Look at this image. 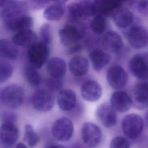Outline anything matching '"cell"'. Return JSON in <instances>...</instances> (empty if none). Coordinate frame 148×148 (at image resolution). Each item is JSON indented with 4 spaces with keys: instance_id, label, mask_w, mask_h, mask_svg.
<instances>
[{
    "instance_id": "6da1fadb",
    "label": "cell",
    "mask_w": 148,
    "mask_h": 148,
    "mask_svg": "<svg viewBox=\"0 0 148 148\" xmlns=\"http://www.w3.org/2000/svg\"><path fill=\"white\" fill-rule=\"evenodd\" d=\"M86 34V26L80 21H71L58 31L62 45L71 53L78 51L82 48L81 40Z\"/></svg>"
},
{
    "instance_id": "7a4b0ae2",
    "label": "cell",
    "mask_w": 148,
    "mask_h": 148,
    "mask_svg": "<svg viewBox=\"0 0 148 148\" xmlns=\"http://www.w3.org/2000/svg\"><path fill=\"white\" fill-rule=\"evenodd\" d=\"M96 14L94 1H82L73 2L68 7V16L71 21H79Z\"/></svg>"
},
{
    "instance_id": "3957f363",
    "label": "cell",
    "mask_w": 148,
    "mask_h": 148,
    "mask_svg": "<svg viewBox=\"0 0 148 148\" xmlns=\"http://www.w3.org/2000/svg\"><path fill=\"white\" fill-rule=\"evenodd\" d=\"M1 101L6 106L16 109L23 103L24 91L20 85L13 84L5 87L1 91Z\"/></svg>"
},
{
    "instance_id": "277c9868",
    "label": "cell",
    "mask_w": 148,
    "mask_h": 148,
    "mask_svg": "<svg viewBox=\"0 0 148 148\" xmlns=\"http://www.w3.org/2000/svg\"><path fill=\"white\" fill-rule=\"evenodd\" d=\"M121 127L124 134L127 138L135 139L138 138L142 132L143 121L138 114H128L123 119Z\"/></svg>"
},
{
    "instance_id": "5b68a950",
    "label": "cell",
    "mask_w": 148,
    "mask_h": 148,
    "mask_svg": "<svg viewBox=\"0 0 148 148\" xmlns=\"http://www.w3.org/2000/svg\"><path fill=\"white\" fill-rule=\"evenodd\" d=\"M50 54L49 46L42 42H37L30 48L28 52L29 65L35 68H41L46 62Z\"/></svg>"
},
{
    "instance_id": "8992f818",
    "label": "cell",
    "mask_w": 148,
    "mask_h": 148,
    "mask_svg": "<svg viewBox=\"0 0 148 148\" xmlns=\"http://www.w3.org/2000/svg\"><path fill=\"white\" fill-rule=\"evenodd\" d=\"M129 68L136 78L148 79V53H139L134 56L130 61Z\"/></svg>"
},
{
    "instance_id": "52a82bcc",
    "label": "cell",
    "mask_w": 148,
    "mask_h": 148,
    "mask_svg": "<svg viewBox=\"0 0 148 148\" xmlns=\"http://www.w3.org/2000/svg\"><path fill=\"white\" fill-rule=\"evenodd\" d=\"M53 136L58 140L65 142L69 140L73 132V125L72 121L66 117L56 120L51 126Z\"/></svg>"
},
{
    "instance_id": "ba28073f",
    "label": "cell",
    "mask_w": 148,
    "mask_h": 148,
    "mask_svg": "<svg viewBox=\"0 0 148 148\" xmlns=\"http://www.w3.org/2000/svg\"><path fill=\"white\" fill-rule=\"evenodd\" d=\"M54 95L49 90L39 89L35 91L32 98L34 108L40 112H47L51 110L54 105Z\"/></svg>"
},
{
    "instance_id": "9c48e42d",
    "label": "cell",
    "mask_w": 148,
    "mask_h": 148,
    "mask_svg": "<svg viewBox=\"0 0 148 148\" xmlns=\"http://www.w3.org/2000/svg\"><path fill=\"white\" fill-rule=\"evenodd\" d=\"M81 136L84 143L89 147L98 145L102 139L101 129L96 124L87 122L83 124L81 130Z\"/></svg>"
},
{
    "instance_id": "30bf717a",
    "label": "cell",
    "mask_w": 148,
    "mask_h": 148,
    "mask_svg": "<svg viewBox=\"0 0 148 148\" xmlns=\"http://www.w3.org/2000/svg\"><path fill=\"white\" fill-rule=\"evenodd\" d=\"M127 39L130 46L135 49L144 48L148 42V32L140 25H133L127 34Z\"/></svg>"
},
{
    "instance_id": "8fae6325",
    "label": "cell",
    "mask_w": 148,
    "mask_h": 148,
    "mask_svg": "<svg viewBox=\"0 0 148 148\" xmlns=\"http://www.w3.org/2000/svg\"><path fill=\"white\" fill-rule=\"evenodd\" d=\"M106 79L112 88L120 89L126 85L128 82V75L121 66L114 65L108 70Z\"/></svg>"
},
{
    "instance_id": "7c38bea8",
    "label": "cell",
    "mask_w": 148,
    "mask_h": 148,
    "mask_svg": "<svg viewBox=\"0 0 148 148\" xmlns=\"http://www.w3.org/2000/svg\"><path fill=\"white\" fill-rule=\"evenodd\" d=\"M96 115L103 125L106 128L112 127L117 123L116 110L109 103H104L99 105L97 109Z\"/></svg>"
},
{
    "instance_id": "4fadbf2b",
    "label": "cell",
    "mask_w": 148,
    "mask_h": 148,
    "mask_svg": "<svg viewBox=\"0 0 148 148\" xmlns=\"http://www.w3.org/2000/svg\"><path fill=\"white\" fill-rule=\"evenodd\" d=\"M132 101L134 106L138 109L148 107V82H142L135 86Z\"/></svg>"
},
{
    "instance_id": "5bb4252c",
    "label": "cell",
    "mask_w": 148,
    "mask_h": 148,
    "mask_svg": "<svg viewBox=\"0 0 148 148\" xmlns=\"http://www.w3.org/2000/svg\"><path fill=\"white\" fill-rule=\"evenodd\" d=\"M5 25L8 29L18 32L30 29V28L33 25V19L29 16L21 14L5 20Z\"/></svg>"
},
{
    "instance_id": "9a60e30c",
    "label": "cell",
    "mask_w": 148,
    "mask_h": 148,
    "mask_svg": "<svg viewBox=\"0 0 148 148\" xmlns=\"http://www.w3.org/2000/svg\"><path fill=\"white\" fill-rule=\"evenodd\" d=\"M132 104V101L127 93L123 91L114 92L110 97V105L116 110L120 113L128 111Z\"/></svg>"
},
{
    "instance_id": "2e32d148",
    "label": "cell",
    "mask_w": 148,
    "mask_h": 148,
    "mask_svg": "<svg viewBox=\"0 0 148 148\" xmlns=\"http://www.w3.org/2000/svg\"><path fill=\"white\" fill-rule=\"evenodd\" d=\"M18 129L15 123L5 122L1 126L0 137L2 143L8 146H12L18 137Z\"/></svg>"
},
{
    "instance_id": "e0dca14e",
    "label": "cell",
    "mask_w": 148,
    "mask_h": 148,
    "mask_svg": "<svg viewBox=\"0 0 148 148\" xmlns=\"http://www.w3.org/2000/svg\"><path fill=\"white\" fill-rule=\"evenodd\" d=\"M81 94L83 98L86 101L94 102L101 98L102 88L97 82L93 80H88L82 85Z\"/></svg>"
},
{
    "instance_id": "ac0fdd59",
    "label": "cell",
    "mask_w": 148,
    "mask_h": 148,
    "mask_svg": "<svg viewBox=\"0 0 148 148\" xmlns=\"http://www.w3.org/2000/svg\"><path fill=\"white\" fill-rule=\"evenodd\" d=\"M123 45L120 35L115 31H109L104 36L102 46L105 50L110 53H116L121 50Z\"/></svg>"
},
{
    "instance_id": "d6986e66",
    "label": "cell",
    "mask_w": 148,
    "mask_h": 148,
    "mask_svg": "<svg viewBox=\"0 0 148 148\" xmlns=\"http://www.w3.org/2000/svg\"><path fill=\"white\" fill-rule=\"evenodd\" d=\"M122 1H95L96 14H101L103 16H113L115 12L122 7Z\"/></svg>"
},
{
    "instance_id": "ffe728a7",
    "label": "cell",
    "mask_w": 148,
    "mask_h": 148,
    "mask_svg": "<svg viewBox=\"0 0 148 148\" xmlns=\"http://www.w3.org/2000/svg\"><path fill=\"white\" fill-rule=\"evenodd\" d=\"M37 40V35L31 29L17 32L12 38V42L16 45L29 48L36 43Z\"/></svg>"
},
{
    "instance_id": "44dd1931",
    "label": "cell",
    "mask_w": 148,
    "mask_h": 148,
    "mask_svg": "<svg viewBox=\"0 0 148 148\" xmlns=\"http://www.w3.org/2000/svg\"><path fill=\"white\" fill-rule=\"evenodd\" d=\"M57 103L59 108L65 111L72 109L76 102V96L73 91L68 89L61 90L57 95Z\"/></svg>"
},
{
    "instance_id": "7402d4cb",
    "label": "cell",
    "mask_w": 148,
    "mask_h": 148,
    "mask_svg": "<svg viewBox=\"0 0 148 148\" xmlns=\"http://www.w3.org/2000/svg\"><path fill=\"white\" fill-rule=\"evenodd\" d=\"M68 67L73 75L82 76L86 74L88 71V61L84 57L80 56H75L69 62Z\"/></svg>"
},
{
    "instance_id": "603a6c76",
    "label": "cell",
    "mask_w": 148,
    "mask_h": 148,
    "mask_svg": "<svg viewBox=\"0 0 148 148\" xmlns=\"http://www.w3.org/2000/svg\"><path fill=\"white\" fill-rule=\"evenodd\" d=\"M90 59L95 71H101L110 61L111 57L109 53L101 49L93 50L89 55Z\"/></svg>"
},
{
    "instance_id": "cb8c5ba5",
    "label": "cell",
    "mask_w": 148,
    "mask_h": 148,
    "mask_svg": "<svg viewBox=\"0 0 148 148\" xmlns=\"http://www.w3.org/2000/svg\"><path fill=\"white\" fill-rule=\"evenodd\" d=\"M47 71L52 77L62 78L66 72L65 62L61 58L53 57L47 64Z\"/></svg>"
},
{
    "instance_id": "d4e9b609",
    "label": "cell",
    "mask_w": 148,
    "mask_h": 148,
    "mask_svg": "<svg viewBox=\"0 0 148 148\" xmlns=\"http://www.w3.org/2000/svg\"><path fill=\"white\" fill-rule=\"evenodd\" d=\"M114 24L120 28L128 27L133 21V14L128 9L119 8L113 16Z\"/></svg>"
},
{
    "instance_id": "484cf974",
    "label": "cell",
    "mask_w": 148,
    "mask_h": 148,
    "mask_svg": "<svg viewBox=\"0 0 148 148\" xmlns=\"http://www.w3.org/2000/svg\"><path fill=\"white\" fill-rule=\"evenodd\" d=\"M21 8L15 1H1L0 5L1 17L5 20L21 15Z\"/></svg>"
},
{
    "instance_id": "4316f807",
    "label": "cell",
    "mask_w": 148,
    "mask_h": 148,
    "mask_svg": "<svg viewBox=\"0 0 148 148\" xmlns=\"http://www.w3.org/2000/svg\"><path fill=\"white\" fill-rule=\"evenodd\" d=\"M64 10L63 2L57 1L46 7L43 12V16L49 21H57L62 18Z\"/></svg>"
},
{
    "instance_id": "83f0119b",
    "label": "cell",
    "mask_w": 148,
    "mask_h": 148,
    "mask_svg": "<svg viewBox=\"0 0 148 148\" xmlns=\"http://www.w3.org/2000/svg\"><path fill=\"white\" fill-rule=\"evenodd\" d=\"M13 42L6 39L0 40V52L2 57L9 60H15L19 55V49Z\"/></svg>"
},
{
    "instance_id": "f1b7e54d",
    "label": "cell",
    "mask_w": 148,
    "mask_h": 148,
    "mask_svg": "<svg viewBox=\"0 0 148 148\" xmlns=\"http://www.w3.org/2000/svg\"><path fill=\"white\" fill-rule=\"evenodd\" d=\"M25 76L27 81L33 86H38L42 83V77L36 68L29 65L25 71Z\"/></svg>"
},
{
    "instance_id": "f546056e",
    "label": "cell",
    "mask_w": 148,
    "mask_h": 148,
    "mask_svg": "<svg viewBox=\"0 0 148 148\" xmlns=\"http://www.w3.org/2000/svg\"><path fill=\"white\" fill-rule=\"evenodd\" d=\"M107 25L105 17L101 14H96L91 20L90 27L91 29L95 34L102 33L106 29Z\"/></svg>"
},
{
    "instance_id": "4dcf8cb0",
    "label": "cell",
    "mask_w": 148,
    "mask_h": 148,
    "mask_svg": "<svg viewBox=\"0 0 148 148\" xmlns=\"http://www.w3.org/2000/svg\"><path fill=\"white\" fill-rule=\"evenodd\" d=\"M24 139L27 144L30 146H35L39 142V138L38 134L29 124H27L25 126Z\"/></svg>"
},
{
    "instance_id": "1f68e13d",
    "label": "cell",
    "mask_w": 148,
    "mask_h": 148,
    "mask_svg": "<svg viewBox=\"0 0 148 148\" xmlns=\"http://www.w3.org/2000/svg\"><path fill=\"white\" fill-rule=\"evenodd\" d=\"M13 68L11 64L6 61H1L0 62V82H5L12 76Z\"/></svg>"
},
{
    "instance_id": "d6a6232c",
    "label": "cell",
    "mask_w": 148,
    "mask_h": 148,
    "mask_svg": "<svg viewBox=\"0 0 148 148\" xmlns=\"http://www.w3.org/2000/svg\"><path fill=\"white\" fill-rule=\"evenodd\" d=\"M40 42L49 46L52 40V35L51 28L49 24H43L39 30Z\"/></svg>"
},
{
    "instance_id": "836d02e7",
    "label": "cell",
    "mask_w": 148,
    "mask_h": 148,
    "mask_svg": "<svg viewBox=\"0 0 148 148\" xmlns=\"http://www.w3.org/2000/svg\"><path fill=\"white\" fill-rule=\"evenodd\" d=\"M110 148H130V144L125 138L118 136L112 139Z\"/></svg>"
},
{
    "instance_id": "e575fe53",
    "label": "cell",
    "mask_w": 148,
    "mask_h": 148,
    "mask_svg": "<svg viewBox=\"0 0 148 148\" xmlns=\"http://www.w3.org/2000/svg\"><path fill=\"white\" fill-rule=\"evenodd\" d=\"M45 84L49 90L57 91L62 87V80L61 78H54L51 77L46 79Z\"/></svg>"
},
{
    "instance_id": "d590c367",
    "label": "cell",
    "mask_w": 148,
    "mask_h": 148,
    "mask_svg": "<svg viewBox=\"0 0 148 148\" xmlns=\"http://www.w3.org/2000/svg\"><path fill=\"white\" fill-rule=\"evenodd\" d=\"M2 120L3 123H15L17 120L16 115L13 112H4L2 114Z\"/></svg>"
},
{
    "instance_id": "8d00e7d4",
    "label": "cell",
    "mask_w": 148,
    "mask_h": 148,
    "mask_svg": "<svg viewBox=\"0 0 148 148\" xmlns=\"http://www.w3.org/2000/svg\"><path fill=\"white\" fill-rule=\"evenodd\" d=\"M136 6L140 12H144L147 10L148 7V1H138Z\"/></svg>"
},
{
    "instance_id": "74e56055",
    "label": "cell",
    "mask_w": 148,
    "mask_h": 148,
    "mask_svg": "<svg viewBox=\"0 0 148 148\" xmlns=\"http://www.w3.org/2000/svg\"><path fill=\"white\" fill-rule=\"evenodd\" d=\"M48 148H66V147L60 145H51Z\"/></svg>"
},
{
    "instance_id": "f35d334b",
    "label": "cell",
    "mask_w": 148,
    "mask_h": 148,
    "mask_svg": "<svg viewBox=\"0 0 148 148\" xmlns=\"http://www.w3.org/2000/svg\"><path fill=\"white\" fill-rule=\"evenodd\" d=\"M16 148H28V147H27V146H25L24 144L22 143H18V144H17Z\"/></svg>"
},
{
    "instance_id": "ab89813d",
    "label": "cell",
    "mask_w": 148,
    "mask_h": 148,
    "mask_svg": "<svg viewBox=\"0 0 148 148\" xmlns=\"http://www.w3.org/2000/svg\"><path fill=\"white\" fill-rule=\"evenodd\" d=\"M145 123L147 124V125L148 126V110L146 112L145 116Z\"/></svg>"
}]
</instances>
